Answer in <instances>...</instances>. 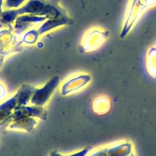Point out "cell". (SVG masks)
Returning a JSON list of instances; mask_svg holds the SVG:
<instances>
[{
	"instance_id": "6da1fadb",
	"label": "cell",
	"mask_w": 156,
	"mask_h": 156,
	"mask_svg": "<svg viewBox=\"0 0 156 156\" xmlns=\"http://www.w3.org/2000/svg\"><path fill=\"white\" fill-rule=\"evenodd\" d=\"M42 16L46 19H61L67 17L66 12L58 5V0H28V2L18 9L6 10L0 12V23L8 25L23 14Z\"/></svg>"
},
{
	"instance_id": "30bf717a",
	"label": "cell",
	"mask_w": 156,
	"mask_h": 156,
	"mask_svg": "<svg viewBox=\"0 0 156 156\" xmlns=\"http://www.w3.org/2000/svg\"><path fill=\"white\" fill-rule=\"evenodd\" d=\"M6 94V91H5V87H3V85L0 83V99H2Z\"/></svg>"
},
{
	"instance_id": "9c48e42d",
	"label": "cell",
	"mask_w": 156,
	"mask_h": 156,
	"mask_svg": "<svg viewBox=\"0 0 156 156\" xmlns=\"http://www.w3.org/2000/svg\"><path fill=\"white\" fill-rule=\"evenodd\" d=\"M91 156H108L107 148H104V149H102L100 151H97V152L93 154Z\"/></svg>"
},
{
	"instance_id": "8992f818",
	"label": "cell",
	"mask_w": 156,
	"mask_h": 156,
	"mask_svg": "<svg viewBox=\"0 0 156 156\" xmlns=\"http://www.w3.org/2000/svg\"><path fill=\"white\" fill-rule=\"evenodd\" d=\"M36 121L31 117H27V118H22V119H18L15 122H11L9 124L10 129H25L27 131H31L34 126L36 125Z\"/></svg>"
},
{
	"instance_id": "277c9868",
	"label": "cell",
	"mask_w": 156,
	"mask_h": 156,
	"mask_svg": "<svg viewBox=\"0 0 156 156\" xmlns=\"http://www.w3.org/2000/svg\"><path fill=\"white\" fill-rule=\"evenodd\" d=\"M90 76H88V75H82V76L76 77L75 79H72V80H69L70 83H73V84H64L62 87V94L65 95V94H67L68 93L73 92V91L76 90H79L80 88L83 87L80 86V85H77V83H83V84L86 85L88 82H90Z\"/></svg>"
},
{
	"instance_id": "8fae6325",
	"label": "cell",
	"mask_w": 156,
	"mask_h": 156,
	"mask_svg": "<svg viewBox=\"0 0 156 156\" xmlns=\"http://www.w3.org/2000/svg\"><path fill=\"white\" fill-rule=\"evenodd\" d=\"M50 156H63V155H62V154H60V153H58V151H51V152Z\"/></svg>"
},
{
	"instance_id": "5b68a950",
	"label": "cell",
	"mask_w": 156,
	"mask_h": 156,
	"mask_svg": "<svg viewBox=\"0 0 156 156\" xmlns=\"http://www.w3.org/2000/svg\"><path fill=\"white\" fill-rule=\"evenodd\" d=\"M70 19L68 17L61 18V19H49L43 25H41V28L38 29L39 34H43L45 31H49L55 27L61 26L63 25H67V23H70Z\"/></svg>"
},
{
	"instance_id": "52a82bcc",
	"label": "cell",
	"mask_w": 156,
	"mask_h": 156,
	"mask_svg": "<svg viewBox=\"0 0 156 156\" xmlns=\"http://www.w3.org/2000/svg\"><path fill=\"white\" fill-rule=\"evenodd\" d=\"M25 0H5V7L6 9L18 8L20 6Z\"/></svg>"
},
{
	"instance_id": "3957f363",
	"label": "cell",
	"mask_w": 156,
	"mask_h": 156,
	"mask_svg": "<svg viewBox=\"0 0 156 156\" xmlns=\"http://www.w3.org/2000/svg\"><path fill=\"white\" fill-rule=\"evenodd\" d=\"M60 83V78L58 76H54L51 78L48 82L44 85L41 88H35L31 97L30 102L34 106H43L49 100L55 92V89L58 87Z\"/></svg>"
},
{
	"instance_id": "ba28073f",
	"label": "cell",
	"mask_w": 156,
	"mask_h": 156,
	"mask_svg": "<svg viewBox=\"0 0 156 156\" xmlns=\"http://www.w3.org/2000/svg\"><path fill=\"white\" fill-rule=\"evenodd\" d=\"M91 150V148L88 147V148H84V149L81 150V151H78V152L74 153V154H69V155H63V156H86L87 154V153L89 152Z\"/></svg>"
},
{
	"instance_id": "7a4b0ae2",
	"label": "cell",
	"mask_w": 156,
	"mask_h": 156,
	"mask_svg": "<svg viewBox=\"0 0 156 156\" xmlns=\"http://www.w3.org/2000/svg\"><path fill=\"white\" fill-rule=\"evenodd\" d=\"M34 89V87L23 84L13 97L0 104V123L7 119L12 113V111L25 106L31 100Z\"/></svg>"
}]
</instances>
